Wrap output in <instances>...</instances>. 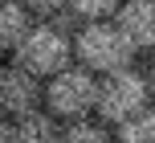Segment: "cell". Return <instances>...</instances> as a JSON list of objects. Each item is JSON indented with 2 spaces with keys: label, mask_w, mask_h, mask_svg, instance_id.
Returning <instances> with one entry per match:
<instances>
[{
  "label": "cell",
  "mask_w": 155,
  "mask_h": 143,
  "mask_svg": "<svg viewBox=\"0 0 155 143\" xmlns=\"http://www.w3.org/2000/svg\"><path fill=\"white\" fill-rule=\"evenodd\" d=\"M12 62L45 82L49 74L65 70L74 62V33L65 29V21H33V29L12 49Z\"/></svg>",
  "instance_id": "1"
},
{
  "label": "cell",
  "mask_w": 155,
  "mask_h": 143,
  "mask_svg": "<svg viewBox=\"0 0 155 143\" xmlns=\"http://www.w3.org/2000/svg\"><path fill=\"white\" fill-rule=\"evenodd\" d=\"M74 57L90 74H114L135 65V45L123 37L114 21H86L74 33Z\"/></svg>",
  "instance_id": "2"
},
{
  "label": "cell",
  "mask_w": 155,
  "mask_h": 143,
  "mask_svg": "<svg viewBox=\"0 0 155 143\" xmlns=\"http://www.w3.org/2000/svg\"><path fill=\"white\" fill-rule=\"evenodd\" d=\"M98 102V74H90L86 65H65V70L49 74L45 90H41V106L53 115L57 123H74L86 119Z\"/></svg>",
  "instance_id": "3"
},
{
  "label": "cell",
  "mask_w": 155,
  "mask_h": 143,
  "mask_svg": "<svg viewBox=\"0 0 155 143\" xmlns=\"http://www.w3.org/2000/svg\"><path fill=\"white\" fill-rule=\"evenodd\" d=\"M151 94H155L151 74L135 70V65L114 70V74H102V78H98V102H94V115H98L102 123H123V119H131L135 111L151 106Z\"/></svg>",
  "instance_id": "4"
},
{
  "label": "cell",
  "mask_w": 155,
  "mask_h": 143,
  "mask_svg": "<svg viewBox=\"0 0 155 143\" xmlns=\"http://www.w3.org/2000/svg\"><path fill=\"white\" fill-rule=\"evenodd\" d=\"M41 90L45 82L37 74H29L25 65H0V115L4 119H16L25 111H37L41 106Z\"/></svg>",
  "instance_id": "5"
},
{
  "label": "cell",
  "mask_w": 155,
  "mask_h": 143,
  "mask_svg": "<svg viewBox=\"0 0 155 143\" xmlns=\"http://www.w3.org/2000/svg\"><path fill=\"white\" fill-rule=\"evenodd\" d=\"M110 21L123 29V37L139 49H155V0H123Z\"/></svg>",
  "instance_id": "6"
},
{
  "label": "cell",
  "mask_w": 155,
  "mask_h": 143,
  "mask_svg": "<svg viewBox=\"0 0 155 143\" xmlns=\"http://www.w3.org/2000/svg\"><path fill=\"white\" fill-rule=\"evenodd\" d=\"M57 131H61V123L45 106H37V111H25L16 119H8L4 143H57Z\"/></svg>",
  "instance_id": "7"
},
{
  "label": "cell",
  "mask_w": 155,
  "mask_h": 143,
  "mask_svg": "<svg viewBox=\"0 0 155 143\" xmlns=\"http://www.w3.org/2000/svg\"><path fill=\"white\" fill-rule=\"evenodd\" d=\"M29 29H33L29 4L25 0H0V53H12Z\"/></svg>",
  "instance_id": "8"
},
{
  "label": "cell",
  "mask_w": 155,
  "mask_h": 143,
  "mask_svg": "<svg viewBox=\"0 0 155 143\" xmlns=\"http://www.w3.org/2000/svg\"><path fill=\"white\" fill-rule=\"evenodd\" d=\"M114 143H155V106H143L131 119L114 123Z\"/></svg>",
  "instance_id": "9"
},
{
  "label": "cell",
  "mask_w": 155,
  "mask_h": 143,
  "mask_svg": "<svg viewBox=\"0 0 155 143\" xmlns=\"http://www.w3.org/2000/svg\"><path fill=\"white\" fill-rule=\"evenodd\" d=\"M57 143H110L106 127L102 123H90V119H74L57 131Z\"/></svg>",
  "instance_id": "10"
},
{
  "label": "cell",
  "mask_w": 155,
  "mask_h": 143,
  "mask_svg": "<svg viewBox=\"0 0 155 143\" xmlns=\"http://www.w3.org/2000/svg\"><path fill=\"white\" fill-rule=\"evenodd\" d=\"M118 4L123 0H70L65 8H74V16H82V21H110Z\"/></svg>",
  "instance_id": "11"
},
{
  "label": "cell",
  "mask_w": 155,
  "mask_h": 143,
  "mask_svg": "<svg viewBox=\"0 0 155 143\" xmlns=\"http://www.w3.org/2000/svg\"><path fill=\"white\" fill-rule=\"evenodd\" d=\"M25 4H29V8H37V12H61L70 0H25Z\"/></svg>",
  "instance_id": "12"
},
{
  "label": "cell",
  "mask_w": 155,
  "mask_h": 143,
  "mask_svg": "<svg viewBox=\"0 0 155 143\" xmlns=\"http://www.w3.org/2000/svg\"><path fill=\"white\" fill-rule=\"evenodd\" d=\"M4 135H8V119L0 115V143H4Z\"/></svg>",
  "instance_id": "13"
},
{
  "label": "cell",
  "mask_w": 155,
  "mask_h": 143,
  "mask_svg": "<svg viewBox=\"0 0 155 143\" xmlns=\"http://www.w3.org/2000/svg\"><path fill=\"white\" fill-rule=\"evenodd\" d=\"M151 53H155V49H151Z\"/></svg>",
  "instance_id": "14"
}]
</instances>
